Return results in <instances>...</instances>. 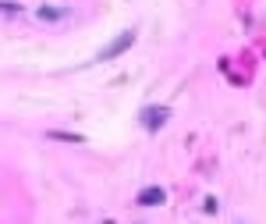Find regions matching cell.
I'll return each instance as SVG.
<instances>
[{"label": "cell", "mask_w": 266, "mask_h": 224, "mask_svg": "<svg viewBox=\"0 0 266 224\" xmlns=\"http://www.w3.org/2000/svg\"><path fill=\"white\" fill-rule=\"evenodd\" d=\"M135 203H138V207H160V203H167V192H163V185H146V189L135 196Z\"/></svg>", "instance_id": "3957f363"}, {"label": "cell", "mask_w": 266, "mask_h": 224, "mask_svg": "<svg viewBox=\"0 0 266 224\" xmlns=\"http://www.w3.org/2000/svg\"><path fill=\"white\" fill-rule=\"evenodd\" d=\"M132 43H135V29H128V32H121L117 39H110V43H107V47H103V50L92 57V64H103V61H114V57H121V54H125Z\"/></svg>", "instance_id": "6da1fadb"}, {"label": "cell", "mask_w": 266, "mask_h": 224, "mask_svg": "<svg viewBox=\"0 0 266 224\" xmlns=\"http://www.w3.org/2000/svg\"><path fill=\"white\" fill-rule=\"evenodd\" d=\"M167 121H171V107H142V114H138V125L146 132H160Z\"/></svg>", "instance_id": "7a4b0ae2"}, {"label": "cell", "mask_w": 266, "mask_h": 224, "mask_svg": "<svg viewBox=\"0 0 266 224\" xmlns=\"http://www.w3.org/2000/svg\"><path fill=\"white\" fill-rule=\"evenodd\" d=\"M0 14H11L14 18V14H25V7L21 4H11V0H0Z\"/></svg>", "instance_id": "8992f818"}, {"label": "cell", "mask_w": 266, "mask_h": 224, "mask_svg": "<svg viewBox=\"0 0 266 224\" xmlns=\"http://www.w3.org/2000/svg\"><path fill=\"white\" fill-rule=\"evenodd\" d=\"M216 207H220V203H216V196H206V203H202V210H206V214H216Z\"/></svg>", "instance_id": "52a82bcc"}, {"label": "cell", "mask_w": 266, "mask_h": 224, "mask_svg": "<svg viewBox=\"0 0 266 224\" xmlns=\"http://www.w3.org/2000/svg\"><path fill=\"white\" fill-rule=\"evenodd\" d=\"M50 139H61V143H75V146H82V143H85V136H75V132H50Z\"/></svg>", "instance_id": "5b68a950"}, {"label": "cell", "mask_w": 266, "mask_h": 224, "mask_svg": "<svg viewBox=\"0 0 266 224\" xmlns=\"http://www.w3.org/2000/svg\"><path fill=\"white\" fill-rule=\"evenodd\" d=\"M36 18H39V21H64V18H71V7H54V4H43V7L36 11Z\"/></svg>", "instance_id": "277c9868"}]
</instances>
